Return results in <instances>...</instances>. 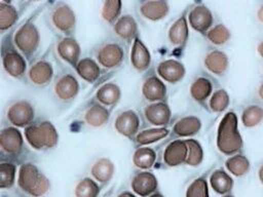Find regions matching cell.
Wrapping results in <instances>:
<instances>
[{
  "mask_svg": "<svg viewBox=\"0 0 263 197\" xmlns=\"http://www.w3.org/2000/svg\"><path fill=\"white\" fill-rule=\"evenodd\" d=\"M156 160V154L153 149L147 147L138 148L133 154V163L141 169H149Z\"/></svg>",
  "mask_w": 263,
  "mask_h": 197,
  "instance_id": "obj_33",
  "label": "cell"
},
{
  "mask_svg": "<svg viewBox=\"0 0 263 197\" xmlns=\"http://www.w3.org/2000/svg\"><path fill=\"white\" fill-rule=\"evenodd\" d=\"M115 172V167L113 162L108 158L98 159L90 168V173L96 181L105 184L108 183Z\"/></svg>",
  "mask_w": 263,
  "mask_h": 197,
  "instance_id": "obj_29",
  "label": "cell"
},
{
  "mask_svg": "<svg viewBox=\"0 0 263 197\" xmlns=\"http://www.w3.org/2000/svg\"><path fill=\"white\" fill-rule=\"evenodd\" d=\"M242 146V139L238 131L237 117L234 112H228L220 121L217 129V148L225 155L237 153Z\"/></svg>",
  "mask_w": 263,
  "mask_h": 197,
  "instance_id": "obj_1",
  "label": "cell"
},
{
  "mask_svg": "<svg viewBox=\"0 0 263 197\" xmlns=\"http://www.w3.org/2000/svg\"><path fill=\"white\" fill-rule=\"evenodd\" d=\"M8 122L14 127H27L35 117L34 107L27 101H16L9 106L6 112Z\"/></svg>",
  "mask_w": 263,
  "mask_h": 197,
  "instance_id": "obj_5",
  "label": "cell"
},
{
  "mask_svg": "<svg viewBox=\"0 0 263 197\" xmlns=\"http://www.w3.org/2000/svg\"><path fill=\"white\" fill-rule=\"evenodd\" d=\"M57 51L62 60L74 68L80 61V46L72 37L62 38L57 45Z\"/></svg>",
  "mask_w": 263,
  "mask_h": 197,
  "instance_id": "obj_17",
  "label": "cell"
},
{
  "mask_svg": "<svg viewBox=\"0 0 263 197\" xmlns=\"http://www.w3.org/2000/svg\"><path fill=\"white\" fill-rule=\"evenodd\" d=\"M122 2L119 0H108L104 1L101 8V15L103 19L109 24H115L120 17Z\"/></svg>",
  "mask_w": 263,
  "mask_h": 197,
  "instance_id": "obj_36",
  "label": "cell"
},
{
  "mask_svg": "<svg viewBox=\"0 0 263 197\" xmlns=\"http://www.w3.org/2000/svg\"><path fill=\"white\" fill-rule=\"evenodd\" d=\"M55 95L64 102L73 100L79 91V83L77 79L71 74L62 75L54 83Z\"/></svg>",
  "mask_w": 263,
  "mask_h": 197,
  "instance_id": "obj_14",
  "label": "cell"
},
{
  "mask_svg": "<svg viewBox=\"0 0 263 197\" xmlns=\"http://www.w3.org/2000/svg\"><path fill=\"white\" fill-rule=\"evenodd\" d=\"M50 23L61 33L71 34L75 30L76 16L73 9L66 3H60L52 8Z\"/></svg>",
  "mask_w": 263,
  "mask_h": 197,
  "instance_id": "obj_6",
  "label": "cell"
},
{
  "mask_svg": "<svg viewBox=\"0 0 263 197\" xmlns=\"http://www.w3.org/2000/svg\"><path fill=\"white\" fill-rule=\"evenodd\" d=\"M100 188L98 184L89 178L82 179L75 187L76 197H98Z\"/></svg>",
  "mask_w": 263,
  "mask_h": 197,
  "instance_id": "obj_39",
  "label": "cell"
},
{
  "mask_svg": "<svg viewBox=\"0 0 263 197\" xmlns=\"http://www.w3.org/2000/svg\"><path fill=\"white\" fill-rule=\"evenodd\" d=\"M15 165L10 162L0 164V187L2 189L10 188L15 180Z\"/></svg>",
  "mask_w": 263,
  "mask_h": 197,
  "instance_id": "obj_42",
  "label": "cell"
},
{
  "mask_svg": "<svg viewBox=\"0 0 263 197\" xmlns=\"http://www.w3.org/2000/svg\"><path fill=\"white\" fill-rule=\"evenodd\" d=\"M130 63L132 66L139 72L146 71L151 64V54L146 45L137 37L133 41V47L130 51Z\"/></svg>",
  "mask_w": 263,
  "mask_h": 197,
  "instance_id": "obj_19",
  "label": "cell"
},
{
  "mask_svg": "<svg viewBox=\"0 0 263 197\" xmlns=\"http://www.w3.org/2000/svg\"><path fill=\"white\" fill-rule=\"evenodd\" d=\"M189 37L188 21L185 14L180 15L170 27L167 38L172 45L176 47H183Z\"/></svg>",
  "mask_w": 263,
  "mask_h": 197,
  "instance_id": "obj_22",
  "label": "cell"
},
{
  "mask_svg": "<svg viewBox=\"0 0 263 197\" xmlns=\"http://www.w3.org/2000/svg\"><path fill=\"white\" fill-rule=\"evenodd\" d=\"M140 119L138 114L133 110L121 112L115 119L114 128L116 131L128 139H133L139 132Z\"/></svg>",
  "mask_w": 263,
  "mask_h": 197,
  "instance_id": "obj_11",
  "label": "cell"
},
{
  "mask_svg": "<svg viewBox=\"0 0 263 197\" xmlns=\"http://www.w3.org/2000/svg\"><path fill=\"white\" fill-rule=\"evenodd\" d=\"M24 139L22 132L14 126H7L1 130L0 147L2 152L10 156L18 155L23 149Z\"/></svg>",
  "mask_w": 263,
  "mask_h": 197,
  "instance_id": "obj_10",
  "label": "cell"
},
{
  "mask_svg": "<svg viewBox=\"0 0 263 197\" xmlns=\"http://www.w3.org/2000/svg\"><path fill=\"white\" fill-rule=\"evenodd\" d=\"M229 103H230V98L227 91L225 89H218L211 95L209 105L213 112L221 113L225 109H227V107L229 106Z\"/></svg>",
  "mask_w": 263,
  "mask_h": 197,
  "instance_id": "obj_41",
  "label": "cell"
},
{
  "mask_svg": "<svg viewBox=\"0 0 263 197\" xmlns=\"http://www.w3.org/2000/svg\"><path fill=\"white\" fill-rule=\"evenodd\" d=\"M114 33L124 41H134L138 37V24L136 19L129 15H121L113 25Z\"/></svg>",
  "mask_w": 263,
  "mask_h": 197,
  "instance_id": "obj_23",
  "label": "cell"
},
{
  "mask_svg": "<svg viewBox=\"0 0 263 197\" xmlns=\"http://www.w3.org/2000/svg\"><path fill=\"white\" fill-rule=\"evenodd\" d=\"M201 127V121L195 116H186L179 119L173 127V132L181 137L196 134Z\"/></svg>",
  "mask_w": 263,
  "mask_h": 197,
  "instance_id": "obj_28",
  "label": "cell"
},
{
  "mask_svg": "<svg viewBox=\"0 0 263 197\" xmlns=\"http://www.w3.org/2000/svg\"><path fill=\"white\" fill-rule=\"evenodd\" d=\"M25 139L35 150H47L57 146L59 133L50 121L43 120L32 123L25 128Z\"/></svg>",
  "mask_w": 263,
  "mask_h": 197,
  "instance_id": "obj_2",
  "label": "cell"
},
{
  "mask_svg": "<svg viewBox=\"0 0 263 197\" xmlns=\"http://www.w3.org/2000/svg\"><path fill=\"white\" fill-rule=\"evenodd\" d=\"M141 15L149 21L157 22L166 16L170 10V5L166 1H142L139 7Z\"/></svg>",
  "mask_w": 263,
  "mask_h": 197,
  "instance_id": "obj_21",
  "label": "cell"
},
{
  "mask_svg": "<svg viewBox=\"0 0 263 197\" xmlns=\"http://www.w3.org/2000/svg\"><path fill=\"white\" fill-rule=\"evenodd\" d=\"M157 179L152 172L141 171L138 172L132 180V189L133 191L142 196H150L157 188Z\"/></svg>",
  "mask_w": 263,
  "mask_h": 197,
  "instance_id": "obj_18",
  "label": "cell"
},
{
  "mask_svg": "<svg viewBox=\"0 0 263 197\" xmlns=\"http://www.w3.org/2000/svg\"><path fill=\"white\" fill-rule=\"evenodd\" d=\"M121 96V91L119 86L116 83L108 82L103 84L99 87V89L96 92V98L97 101L105 106V107H111L116 105Z\"/></svg>",
  "mask_w": 263,
  "mask_h": 197,
  "instance_id": "obj_26",
  "label": "cell"
},
{
  "mask_svg": "<svg viewBox=\"0 0 263 197\" xmlns=\"http://www.w3.org/2000/svg\"><path fill=\"white\" fill-rule=\"evenodd\" d=\"M144 116L150 124L157 127H163L164 125L168 124L172 112L166 103L156 102L145 107Z\"/></svg>",
  "mask_w": 263,
  "mask_h": 197,
  "instance_id": "obj_12",
  "label": "cell"
},
{
  "mask_svg": "<svg viewBox=\"0 0 263 197\" xmlns=\"http://www.w3.org/2000/svg\"><path fill=\"white\" fill-rule=\"evenodd\" d=\"M188 148L185 141L176 140L170 143L163 152V162L171 167L178 166L186 162Z\"/></svg>",
  "mask_w": 263,
  "mask_h": 197,
  "instance_id": "obj_16",
  "label": "cell"
},
{
  "mask_svg": "<svg viewBox=\"0 0 263 197\" xmlns=\"http://www.w3.org/2000/svg\"><path fill=\"white\" fill-rule=\"evenodd\" d=\"M158 77L163 81L168 83H178L185 76V68L182 63L176 60H165L158 64L157 66Z\"/></svg>",
  "mask_w": 263,
  "mask_h": 197,
  "instance_id": "obj_13",
  "label": "cell"
},
{
  "mask_svg": "<svg viewBox=\"0 0 263 197\" xmlns=\"http://www.w3.org/2000/svg\"><path fill=\"white\" fill-rule=\"evenodd\" d=\"M258 94H259V96H260V98L261 100H263V83L260 85V87H259V90H258Z\"/></svg>",
  "mask_w": 263,
  "mask_h": 197,
  "instance_id": "obj_48",
  "label": "cell"
},
{
  "mask_svg": "<svg viewBox=\"0 0 263 197\" xmlns=\"http://www.w3.org/2000/svg\"><path fill=\"white\" fill-rule=\"evenodd\" d=\"M257 50H258V53L260 54V56L263 57V41H261V42L258 44Z\"/></svg>",
  "mask_w": 263,
  "mask_h": 197,
  "instance_id": "obj_45",
  "label": "cell"
},
{
  "mask_svg": "<svg viewBox=\"0 0 263 197\" xmlns=\"http://www.w3.org/2000/svg\"><path fill=\"white\" fill-rule=\"evenodd\" d=\"M168 132H170L168 129L165 127L149 128V129H144L142 131H139L134 139L138 145L145 146V145H149L164 139L168 134Z\"/></svg>",
  "mask_w": 263,
  "mask_h": 197,
  "instance_id": "obj_32",
  "label": "cell"
},
{
  "mask_svg": "<svg viewBox=\"0 0 263 197\" xmlns=\"http://www.w3.org/2000/svg\"><path fill=\"white\" fill-rule=\"evenodd\" d=\"M142 94L150 103L162 102L166 96V86L157 76H149L142 85Z\"/></svg>",
  "mask_w": 263,
  "mask_h": 197,
  "instance_id": "obj_15",
  "label": "cell"
},
{
  "mask_svg": "<svg viewBox=\"0 0 263 197\" xmlns=\"http://www.w3.org/2000/svg\"><path fill=\"white\" fill-rule=\"evenodd\" d=\"M29 79L31 82L37 86L47 85L53 76V69L49 62L47 61H38L34 63L28 72Z\"/></svg>",
  "mask_w": 263,
  "mask_h": 197,
  "instance_id": "obj_20",
  "label": "cell"
},
{
  "mask_svg": "<svg viewBox=\"0 0 263 197\" xmlns=\"http://www.w3.org/2000/svg\"><path fill=\"white\" fill-rule=\"evenodd\" d=\"M225 166L231 174L235 176H241L249 171L250 162L243 155L235 154L226 160Z\"/></svg>",
  "mask_w": 263,
  "mask_h": 197,
  "instance_id": "obj_35",
  "label": "cell"
},
{
  "mask_svg": "<svg viewBox=\"0 0 263 197\" xmlns=\"http://www.w3.org/2000/svg\"><path fill=\"white\" fill-rule=\"evenodd\" d=\"M118 197H136V196H135L134 194L129 193V192H123V193L119 194V195H118Z\"/></svg>",
  "mask_w": 263,
  "mask_h": 197,
  "instance_id": "obj_46",
  "label": "cell"
},
{
  "mask_svg": "<svg viewBox=\"0 0 263 197\" xmlns=\"http://www.w3.org/2000/svg\"><path fill=\"white\" fill-rule=\"evenodd\" d=\"M210 183L214 191L218 194H226L230 192L233 186L231 176L222 169H217L211 174Z\"/></svg>",
  "mask_w": 263,
  "mask_h": 197,
  "instance_id": "obj_30",
  "label": "cell"
},
{
  "mask_svg": "<svg viewBox=\"0 0 263 197\" xmlns=\"http://www.w3.org/2000/svg\"><path fill=\"white\" fill-rule=\"evenodd\" d=\"M15 47L24 56L33 55L39 47V31L32 22H26L15 32L13 36Z\"/></svg>",
  "mask_w": 263,
  "mask_h": 197,
  "instance_id": "obj_4",
  "label": "cell"
},
{
  "mask_svg": "<svg viewBox=\"0 0 263 197\" xmlns=\"http://www.w3.org/2000/svg\"><path fill=\"white\" fill-rule=\"evenodd\" d=\"M16 8L5 1H0V31L3 33L10 29L17 21Z\"/></svg>",
  "mask_w": 263,
  "mask_h": 197,
  "instance_id": "obj_34",
  "label": "cell"
},
{
  "mask_svg": "<svg viewBox=\"0 0 263 197\" xmlns=\"http://www.w3.org/2000/svg\"><path fill=\"white\" fill-rule=\"evenodd\" d=\"M110 118L109 110L100 103L92 104L84 113L85 123L91 127H101L105 125Z\"/></svg>",
  "mask_w": 263,
  "mask_h": 197,
  "instance_id": "obj_24",
  "label": "cell"
},
{
  "mask_svg": "<svg viewBox=\"0 0 263 197\" xmlns=\"http://www.w3.org/2000/svg\"><path fill=\"white\" fill-rule=\"evenodd\" d=\"M149 197H163L160 193H153L152 195H150Z\"/></svg>",
  "mask_w": 263,
  "mask_h": 197,
  "instance_id": "obj_49",
  "label": "cell"
},
{
  "mask_svg": "<svg viewBox=\"0 0 263 197\" xmlns=\"http://www.w3.org/2000/svg\"><path fill=\"white\" fill-rule=\"evenodd\" d=\"M2 65L4 71L13 78H22L27 70L24 55L14 48L2 51Z\"/></svg>",
  "mask_w": 263,
  "mask_h": 197,
  "instance_id": "obj_8",
  "label": "cell"
},
{
  "mask_svg": "<svg viewBox=\"0 0 263 197\" xmlns=\"http://www.w3.org/2000/svg\"><path fill=\"white\" fill-rule=\"evenodd\" d=\"M75 70L78 76L88 83H93L95 81H97L101 73L98 62L90 57L80 58L75 67Z\"/></svg>",
  "mask_w": 263,
  "mask_h": 197,
  "instance_id": "obj_25",
  "label": "cell"
},
{
  "mask_svg": "<svg viewBox=\"0 0 263 197\" xmlns=\"http://www.w3.org/2000/svg\"><path fill=\"white\" fill-rule=\"evenodd\" d=\"M18 187L33 197H41L47 193L50 184L48 179L33 163H24L18 169Z\"/></svg>",
  "mask_w": 263,
  "mask_h": 197,
  "instance_id": "obj_3",
  "label": "cell"
},
{
  "mask_svg": "<svg viewBox=\"0 0 263 197\" xmlns=\"http://www.w3.org/2000/svg\"><path fill=\"white\" fill-rule=\"evenodd\" d=\"M223 197H233V196H231V195H225V196H223Z\"/></svg>",
  "mask_w": 263,
  "mask_h": 197,
  "instance_id": "obj_50",
  "label": "cell"
},
{
  "mask_svg": "<svg viewBox=\"0 0 263 197\" xmlns=\"http://www.w3.org/2000/svg\"><path fill=\"white\" fill-rule=\"evenodd\" d=\"M204 67L215 75H223L228 68V56L220 50L210 51L203 61Z\"/></svg>",
  "mask_w": 263,
  "mask_h": 197,
  "instance_id": "obj_27",
  "label": "cell"
},
{
  "mask_svg": "<svg viewBox=\"0 0 263 197\" xmlns=\"http://www.w3.org/2000/svg\"><path fill=\"white\" fill-rule=\"evenodd\" d=\"M258 175H259V180H260V182L263 184V165L260 167L259 172H258Z\"/></svg>",
  "mask_w": 263,
  "mask_h": 197,
  "instance_id": "obj_47",
  "label": "cell"
},
{
  "mask_svg": "<svg viewBox=\"0 0 263 197\" xmlns=\"http://www.w3.org/2000/svg\"><path fill=\"white\" fill-rule=\"evenodd\" d=\"M186 197H209L206 181L202 178L194 180L187 188Z\"/></svg>",
  "mask_w": 263,
  "mask_h": 197,
  "instance_id": "obj_43",
  "label": "cell"
},
{
  "mask_svg": "<svg viewBox=\"0 0 263 197\" xmlns=\"http://www.w3.org/2000/svg\"><path fill=\"white\" fill-rule=\"evenodd\" d=\"M185 142L188 148V155L185 163L189 166L199 165L203 159V151L200 144L192 139L185 140Z\"/></svg>",
  "mask_w": 263,
  "mask_h": 197,
  "instance_id": "obj_38",
  "label": "cell"
},
{
  "mask_svg": "<svg viewBox=\"0 0 263 197\" xmlns=\"http://www.w3.org/2000/svg\"><path fill=\"white\" fill-rule=\"evenodd\" d=\"M212 82L205 77H199L195 79L189 89L191 97L198 103L205 101L212 93Z\"/></svg>",
  "mask_w": 263,
  "mask_h": 197,
  "instance_id": "obj_31",
  "label": "cell"
},
{
  "mask_svg": "<svg viewBox=\"0 0 263 197\" xmlns=\"http://www.w3.org/2000/svg\"><path fill=\"white\" fill-rule=\"evenodd\" d=\"M187 21L193 30L201 34H206L213 27V14L203 4H198L192 7L187 15Z\"/></svg>",
  "mask_w": 263,
  "mask_h": 197,
  "instance_id": "obj_9",
  "label": "cell"
},
{
  "mask_svg": "<svg viewBox=\"0 0 263 197\" xmlns=\"http://www.w3.org/2000/svg\"><path fill=\"white\" fill-rule=\"evenodd\" d=\"M257 17H258V19L263 24V5L258 9V11H257Z\"/></svg>",
  "mask_w": 263,
  "mask_h": 197,
  "instance_id": "obj_44",
  "label": "cell"
},
{
  "mask_svg": "<svg viewBox=\"0 0 263 197\" xmlns=\"http://www.w3.org/2000/svg\"><path fill=\"white\" fill-rule=\"evenodd\" d=\"M208 40L215 45H223L230 39V31L223 25L218 24L212 27L205 34Z\"/></svg>",
  "mask_w": 263,
  "mask_h": 197,
  "instance_id": "obj_40",
  "label": "cell"
},
{
  "mask_svg": "<svg viewBox=\"0 0 263 197\" xmlns=\"http://www.w3.org/2000/svg\"><path fill=\"white\" fill-rule=\"evenodd\" d=\"M97 62L105 69L119 67L124 60L122 47L116 42H106L99 47L96 53Z\"/></svg>",
  "mask_w": 263,
  "mask_h": 197,
  "instance_id": "obj_7",
  "label": "cell"
},
{
  "mask_svg": "<svg viewBox=\"0 0 263 197\" xmlns=\"http://www.w3.org/2000/svg\"><path fill=\"white\" fill-rule=\"evenodd\" d=\"M263 120V108L259 106H249L241 114V122L245 127H255Z\"/></svg>",
  "mask_w": 263,
  "mask_h": 197,
  "instance_id": "obj_37",
  "label": "cell"
}]
</instances>
